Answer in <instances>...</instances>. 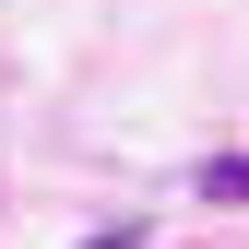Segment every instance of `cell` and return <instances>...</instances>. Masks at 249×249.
<instances>
[{
    "label": "cell",
    "mask_w": 249,
    "mask_h": 249,
    "mask_svg": "<svg viewBox=\"0 0 249 249\" xmlns=\"http://www.w3.org/2000/svg\"><path fill=\"white\" fill-rule=\"evenodd\" d=\"M202 202H249V154H213V166H202Z\"/></svg>",
    "instance_id": "cell-1"
}]
</instances>
